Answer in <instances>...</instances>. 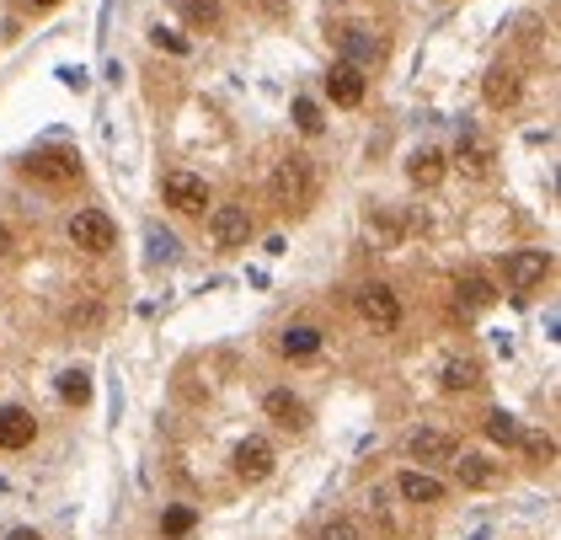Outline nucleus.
Segmentation results:
<instances>
[{
	"instance_id": "obj_21",
	"label": "nucleus",
	"mask_w": 561,
	"mask_h": 540,
	"mask_svg": "<svg viewBox=\"0 0 561 540\" xmlns=\"http://www.w3.org/2000/svg\"><path fill=\"white\" fill-rule=\"evenodd\" d=\"M455 476H460V487H487L497 476V466L481 455H455Z\"/></svg>"
},
{
	"instance_id": "obj_32",
	"label": "nucleus",
	"mask_w": 561,
	"mask_h": 540,
	"mask_svg": "<svg viewBox=\"0 0 561 540\" xmlns=\"http://www.w3.org/2000/svg\"><path fill=\"white\" fill-rule=\"evenodd\" d=\"M6 540H43V535H38V530H11Z\"/></svg>"
},
{
	"instance_id": "obj_31",
	"label": "nucleus",
	"mask_w": 561,
	"mask_h": 540,
	"mask_svg": "<svg viewBox=\"0 0 561 540\" xmlns=\"http://www.w3.org/2000/svg\"><path fill=\"white\" fill-rule=\"evenodd\" d=\"M59 81H65L70 91H86V70H59Z\"/></svg>"
},
{
	"instance_id": "obj_23",
	"label": "nucleus",
	"mask_w": 561,
	"mask_h": 540,
	"mask_svg": "<svg viewBox=\"0 0 561 540\" xmlns=\"http://www.w3.org/2000/svg\"><path fill=\"white\" fill-rule=\"evenodd\" d=\"M519 434H524V428H519V418H513V412H503V407L487 412V439H492V444H519Z\"/></svg>"
},
{
	"instance_id": "obj_33",
	"label": "nucleus",
	"mask_w": 561,
	"mask_h": 540,
	"mask_svg": "<svg viewBox=\"0 0 561 540\" xmlns=\"http://www.w3.org/2000/svg\"><path fill=\"white\" fill-rule=\"evenodd\" d=\"M6 252H11V230L0 225V257H6Z\"/></svg>"
},
{
	"instance_id": "obj_29",
	"label": "nucleus",
	"mask_w": 561,
	"mask_h": 540,
	"mask_svg": "<svg viewBox=\"0 0 561 540\" xmlns=\"http://www.w3.org/2000/svg\"><path fill=\"white\" fill-rule=\"evenodd\" d=\"M150 43H155V49H166V54H187V38L171 33V27H161V22L150 27Z\"/></svg>"
},
{
	"instance_id": "obj_24",
	"label": "nucleus",
	"mask_w": 561,
	"mask_h": 540,
	"mask_svg": "<svg viewBox=\"0 0 561 540\" xmlns=\"http://www.w3.org/2000/svg\"><path fill=\"white\" fill-rule=\"evenodd\" d=\"M59 396L75 401V407L91 401V375H86V369H65V375H59Z\"/></svg>"
},
{
	"instance_id": "obj_13",
	"label": "nucleus",
	"mask_w": 561,
	"mask_h": 540,
	"mask_svg": "<svg viewBox=\"0 0 561 540\" xmlns=\"http://www.w3.org/2000/svg\"><path fill=\"white\" fill-rule=\"evenodd\" d=\"M407 455L412 460H455L460 444L449 439V434H439V428H417V434L407 439Z\"/></svg>"
},
{
	"instance_id": "obj_14",
	"label": "nucleus",
	"mask_w": 561,
	"mask_h": 540,
	"mask_svg": "<svg viewBox=\"0 0 561 540\" xmlns=\"http://www.w3.org/2000/svg\"><path fill=\"white\" fill-rule=\"evenodd\" d=\"M481 91H487V102L492 107H513V102H519V70H513V65H492L487 70V81H481Z\"/></svg>"
},
{
	"instance_id": "obj_7",
	"label": "nucleus",
	"mask_w": 561,
	"mask_h": 540,
	"mask_svg": "<svg viewBox=\"0 0 561 540\" xmlns=\"http://www.w3.org/2000/svg\"><path fill=\"white\" fill-rule=\"evenodd\" d=\"M166 204L182 209V214H204V204H209V182L193 177V172H171V177H166Z\"/></svg>"
},
{
	"instance_id": "obj_11",
	"label": "nucleus",
	"mask_w": 561,
	"mask_h": 540,
	"mask_svg": "<svg viewBox=\"0 0 561 540\" xmlns=\"http://www.w3.org/2000/svg\"><path fill=\"white\" fill-rule=\"evenodd\" d=\"M508 284L513 289H535L545 273H551V252H508Z\"/></svg>"
},
{
	"instance_id": "obj_1",
	"label": "nucleus",
	"mask_w": 561,
	"mask_h": 540,
	"mask_svg": "<svg viewBox=\"0 0 561 540\" xmlns=\"http://www.w3.org/2000/svg\"><path fill=\"white\" fill-rule=\"evenodd\" d=\"M268 193H273V204L284 214H305L310 204H316V166H310L305 156H284L273 166V177H268Z\"/></svg>"
},
{
	"instance_id": "obj_17",
	"label": "nucleus",
	"mask_w": 561,
	"mask_h": 540,
	"mask_svg": "<svg viewBox=\"0 0 561 540\" xmlns=\"http://www.w3.org/2000/svg\"><path fill=\"white\" fill-rule=\"evenodd\" d=\"M455 161H460V172H471V177H487V166H492V145L487 140H476L471 129L460 134V150H455Z\"/></svg>"
},
{
	"instance_id": "obj_30",
	"label": "nucleus",
	"mask_w": 561,
	"mask_h": 540,
	"mask_svg": "<svg viewBox=\"0 0 561 540\" xmlns=\"http://www.w3.org/2000/svg\"><path fill=\"white\" fill-rule=\"evenodd\" d=\"M187 17L204 22V27H214V22H220V6H214V0H187Z\"/></svg>"
},
{
	"instance_id": "obj_20",
	"label": "nucleus",
	"mask_w": 561,
	"mask_h": 540,
	"mask_svg": "<svg viewBox=\"0 0 561 540\" xmlns=\"http://www.w3.org/2000/svg\"><path fill=\"white\" fill-rule=\"evenodd\" d=\"M439 380H444V391H476V385H481V364L476 359H449Z\"/></svg>"
},
{
	"instance_id": "obj_2",
	"label": "nucleus",
	"mask_w": 561,
	"mask_h": 540,
	"mask_svg": "<svg viewBox=\"0 0 561 540\" xmlns=\"http://www.w3.org/2000/svg\"><path fill=\"white\" fill-rule=\"evenodd\" d=\"M22 177L70 188V182H81V156L75 150H33V156H22Z\"/></svg>"
},
{
	"instance_id": "obj_4",
	"label": "nucleus",
	"mask_w": 561,
	"mask_h": 540,
	"mask_svg": "<svg viewBox=\"0 0 561 540\" xmlns=\"http://www.w3.org/2000/svg\"><path fill=\"white\" fill-rule=\"evenodd\" d=\"M209 236L220 252H241L246 241H252V214H246V204H220L209 209Z\"/></svg>"
},
{
	"instance_id": "obj_9",
	"label": "nucleus",
	"mask_w": 561,
	"mask_h": 540,
	"mask_svg": "<svg viewBox=\"0 0 561 540\" xmlns=\"http://www.w3.org/2000/svg\"><path fill=\"white\" fill-rule=\"evenodd\" d=\"M38 439V418L27 407H0V450H27Z\"/></svg>"
},
{
	"instance_id": "obj_34",
	"label": "nucleus",
	"mask_w": 561,
	"mask_h": 540,
	"mask_svg": "<svg viewBox=\"0 0 561 540\" xmlns=\"http://www.w3.org/2000/svg\"><path fill=\"white\" fill-rule=\"evenodd\" d=\"M33 6H59V0H33Z\"/></svg>"
},
{
	"instance_id": "obj_27",
	"label": "nucleus",
	"mask_w": 561,
	"mask_h": 540,
	"mask_svg": "<svg viewBox=\"0 0 561 540\" xmlns=\"http://www.w3.org/2000/svg\"><path fill=\"white\" fill-rule=\"evenodd\" d=\"M519 450H524L529 460H540V466H545V460L556 455V439H551V434H519Z\"/></svg>"
},
{
	"instance_id": "obj_22",
	"label": "nucleus",
	"mask_w": 561,
	"mask_h": 540,
	"mask_svg": "<svg viewBox=\"0 0 561 540\" xmlns=\"http://www.w3.org/2000/svg\"><path fill=\"white\" fill-rule=\"evenodd\" d=\"M294 129L310 134V140H316V134L326 129V118H321V102H316V97H294Z\"/></svg>"
},
{
	"instance_id": "obj_19",
	"label": "nucleus",
	"mask_w": 561,
	"mask_h": 540,
	"mask_svg": "<svg viewBox=\"0 0 561 540\" xmlns=\"http://www.w3.org/2000/svg\"><path fill=\"white\" fill-rule=\"evenodd\" d=\"M278 348H284V359H316L321 353V327H289Z\"/></svg>"
},
{
	"instance_id": "obj_28",
	"label": "nucleus",
	"mask_w": 561,
	"mask_h": 540,
	"mask_svg": "<svg viewBox=\"0 0 561 540\" xmlns=\"http://www.w3.org/2000/svg\"><path fill=\"white\" fill-rule=\"evenodd\" d=\"M316 540H364V530H358L353 519H332V524H321Z\"/></svg>"
},
{
	"instance_id": "obj_16",
	"label": "nucleus",
	"mask_w": 561,
	"mask_h": 540,
	"mask_svg": "<svg viewBox=\"0 0 561 540\" xmlns=\"http://www.w3.org/2000/svg\"><path fill=\"white\" fill-rule=\"evenodd\" d=\"M396 492L407 503H444V482H439V476H423V471H401Z\"/></svg>"
},
{
	"instance_id": "obj_15",
	"label": "nucleus",
	"mask_w": 561,
	"mask_h": 540,
	"mask_svg": "<svg viewBox=\"0 0 561 540\" xmlns=\"http://www.w3.org/2000/svg\"><path fill=\"white\" fill-rule=\"evenodd\" d=\"M497 300V289L487 273H465V279H455V305L460 311H487V305Z\"/></svg>"
},
{
	"instance_id": "obj_3",
	"label": "nucleus",
	"mask_w": 561,
	"mask_h": 540,
	"mask_svg": "<svg viewBox=\"0 0 561 540\" xmlns=\"http://www.w3.org/2000/svg\"><path fill=\"white\" fill-rule=\"evenodd\" d=\"M65 236L81 246V252L91 257H102V252H113L118 246V225L107 220L102 209H81V214H70V225H65Z\"/></svg>"
},
{
	"instance_id": "obj_25",
	"label": "nucleus",
	"mask_w": 561,
	"mask_h": 540,
	"mask_svg": "<svg viewBox=\"0 0 561 540\" xmlns=\"http://www.w3.org/2000/svg\"><path fill=\"white\" fill-rule=\"evenodd\" d=\"M145 246H150V262H177V236L161 225H150L145 230Z\"/></svg>"
},
{
	"instance_id": "obj_10",
	"label": "nucleus",
	"mask_w": 561,
	"mask_h": 540,
	"mask_svg": "<svg viewBox=\"0 0 561 540\" xmlns=\"http://www.w3.org/2000/svg\"><path fill=\"white\" fill-rule=\"evenodd\" d=\"M326 91H332L337 107H358L364 102V70L348 65V59H337V65L326 70Z\"/></svg>"
},
{
	"instance_id": "obj_26",
	"label": "nucleus",
	"mask_w": 561,
	"mask_h": 540,
	"mask_svg": "<svg viewBox=\"0 0 561 540\" xmlns=\"http://www.w3.org/2000/svg\"><path fill=\"white\" fill-rule=\"evenodd\" d=\"M193 524H198V514H193V508H166V514H161V535H171V540H182L187 530H193Z\"/></svg>"
},
{
	"instance_id": "obj_8",
	"label": "nucleus",
	"mask_w": 561,
	"mask_h": 540,
	"mask_svg": "<svg viewBox=\"0 0 561 540\" xmlns=\"http://www.w3.org/2000/svg\"><path fill=\"white\" fill-rule=\"evenodd\" d=\"M262 412L278 423V428H289V434H305L310 428V407L294 391H268V401H262Z\"/></svg>"
},
{
	"instance_id": "obj_12",
	"label": "nucleus",
	"mask_w": 561,
	"mask_h": 540,
	"mask_svg": "<svg viewBox=\"0 0 561 540\" xmlns=\"http://www.w3.org/2000/svg\"><path fill=\"white\" fill-rule=\"evenodd\" d=\"M342 59H348V65H380L385 59V43L369 33V27H342Z\"/></svg>"
},
{
	"instance_id": "obj_6",
	"label": "nucleus",
	"mask_w": 561,
	"mask_h": 540,
	"mask_svg": "<svg viewBox=\"0 0 561 540\" xmlns=\"http://www.w3.org/2000/svg\"><path fill=\"white\" fill-rule=\"evenodd\" d=\"M230 460H236V476H241V482H268V476H273V466H278V460H273V444H268V439H241V444H236V455H230Z\"/></svg>"
},
{
	"instance_id": "obj_5",
	"label": "nucleus",
	"mask_w": 561,
	"mask_h": 540,
	"mask_svg": "<svg viewBox=\"0 0 561 540\" xmlns=\"http://www.w3.org/2000/svg\"><path fill=\"white\" fill-rule=\"evenodd\" d=\"M358 316L369 321L374 332H396L401 327V300L391 284H364L358 289Z\"/></svg>"
},
{
	"instance_id": "obj_18",
	"label": "nucleus",
	"mask_w": 561,
	"mask_h": 540,
	"mask_svg": "<svg viewBox=\"0 0 561 540\" xmlns=\"http://www.w3.org/2000/svg\"><path fill=\"white\" fill-rule=\"evenodd\" d=\"M444 172H449V161L439 156V150H417V156H412V166H407V177L417 182V188H439V182H444Z\"/></svg>"
}]
</instances>
